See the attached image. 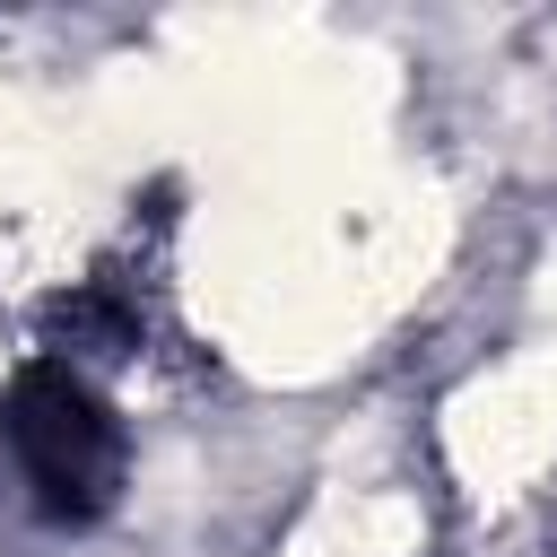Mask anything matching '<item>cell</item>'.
I'll return each instance as SVG.
<instances>
[{
	"label": "cell",
	"mask_w": 557,
	"mask_h": 557,
	"mask_svg": "<svg viewBox=\"0 0 557 557\" xmlns=\"http://www.w3.org/2000/svg\"><path fill=\"white\" fill-rule=\"evenodd\" d=\"M9 444H17V461H26V479H35V496L52 505V513H96L104 496H113V479H122V435H113V418L87 400V383L78 374H61V366H26L17 374V392H9Z\"/></svg>",
	"instance_id": "obj_1"
}]
</instances>
